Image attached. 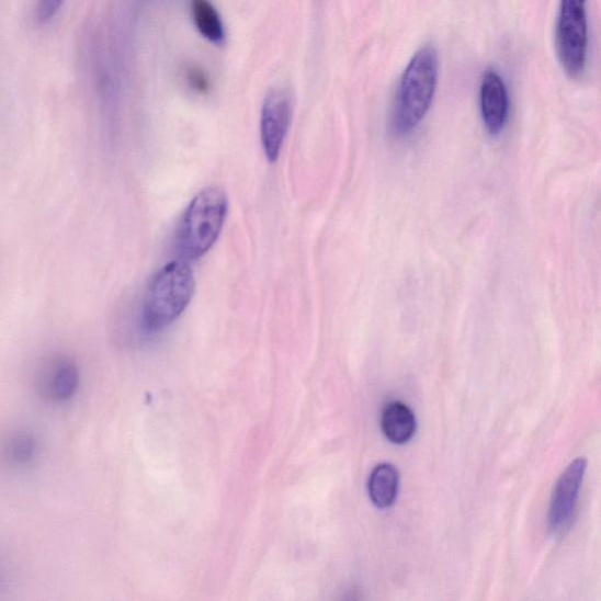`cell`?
<instances>
[{
  "instance_id": "1",
  "label": "cell",
  "mask_w": 601,
  "mask_h": 601,
  "mask_svg": "<svg viewBox=\"0 0 601 601\" xmlns=\"http://www.w3.org/2000/svg\"><path fill=\"white\" fill-rule=\"evenodd\" d=\"M439 75L438 49L427 44L412 56L399 81L393 116L397 135H409L426 118L436 93Z\"/></svg>"
},
{
  "instance_id": "2",
  "label": "cell",
  "mask_w": 601,
  "mask_h": 601,
  "mask_svg": "<svg viewBox=\"0 0 601 601\" xmlns=\"http://www.w3.org/2000/svg\"><path fill=\"white\" fill-rule=\"evenodd\" d=\"M195 292V279L185 261L167 263L149 282L143 307L141 327L157 332L175 322L185 313Z\"/></svg>"
},
{
  "instance_id": "3",
  "label": "cell",
  "mask_w": 601,
  "mask_h": 601,
  "mask_svg": "<svg viewBox=\"0 0 601 601\" xmlns=\"http://www.w3.org/2000/svg\"><path fill=\"white\" fill-rule=\"evenodd\" d=\"M228 214V197L220 188L211 186L192 200L177 233V248L186 260L205 257L218 241Z\"/></svg>"
},
{
  "instance_id": "4",
  "label": "cell",
  "mask_w": 601,
  "mask_h": 601,
  "mask_svg": "<svg viewBox=\"0 0 601 601\" xmlns=\"http://www.w3.org/2000/svg\"><path fill=\"white\" fill-rule=\"evenodd\" d=\"M556 49L567 76L576 79L586 71L589 54L587 0H560Z\"/></svg>"
},
{
  "instance_id": "5",
  "label": "cell",
  "mask_w": 601,
  "mask_h": 601,
  "mask_svg": "<svg viewBox=\"0 0 601 601\" xmlns=\"http://www.w3.org/2000/svg\"><path fill=\"white\" fill-rule=\"evenodd\" d=\"M294 99L290 90L275 88L267 93L261 112L260 137L263 154L275 162L293 121Z\"/></svg>"
},
{
  "instance_id": "6",
  "label": "cell",
  "mask_w": 601,
  "mask_h": 601,
  "mask_svg": "<svg viewBox=\"0 0 601 601\" xmlns=\"http://www.w3.org/2000/svg\"><path fill=\"white\" fill-rule=\"evenodd\" d=\"M587 467V458L579 457L566 467L556 483L548 510V525L555 534L565 533L574 523Z\"/></svg>"
},
{
  "instance_id": "7",
  "label": "cell",
  "mask_w": 601,
  "mask_h": 601,
  "mask_svg": "<svg viewBox=\"0 0 601 601\" xmlns=\"http://www.w3.org/2000/svg\"><path fill=\"white\" fill-rule=\"evenodd\" d=\"M480 113L484 126L491 136L499 135L509 116V93L502 76L495 70L483 75L480 83Z\"/></svg>"
},
{
  "instance_id": "8",
  "label": "cell",
  "mask_w": 601,
  "mask_h": 601,
  "mask_svg": "<svg viewBox=\"0 0 601 601\" xmlns=\"http://www.w3.org/2000/svg\"><path fill=\"white\" fill-rule=\"evenodd\" d=\"M42 393L55 402H66L79 387L80 374L77 364L69 358H54L44 364L39 376Z\"/></svg>"
},
{
  "instance_id": "9",
  "label": "cell",
  "mask_w": 601,
  "mask_h": 601,
  "mask_svg": "<svg viewBox=\"0 0 601 601\" xmlns=\"http://www.w3.org/2000/svg\"><path fill=\"white\" fill-rule=\"evenodd\" d=\"M381 427L386 439L397 445L409 443L416 433V417L413 411L402 402L389 404L384 408Z\"/></svg>"
},
{
  "instance_id": "10",
  "label": "cell",
  "mask_w": 601,
  "mask_h": 601,
  "mask_svg": "<svg viewBox=\"0 0 601 601\" xmlns=\"http://www.w3.org/2000/svg\"><path fill=\"white\" fill-rule=\"evenodd\" d=\"M398 490L397 467L389 463L377 465L368 481V492L374 506L378 509H389L396 502Z\"/></svg>"
},
{
  "instance_id": "11",
  "label": "cell",
  "mask_w": 601,
  "mask_h": 601,
  "mask_svg": "<svg viewBox=\"0 0 601 601\" xmlns=\"http://www.w3.org/2000/svg\"><path fill=\"white\" fill-rule=\"evenodd\" d=\"M194 23L202 35L214 44L225 41V30L220 15L208 0H192Z\"/></svg>"
},
{
  "instance_id": "12",
  "label": "cell",
  "mask_w": 601,
  "mask_h": 601,
  "mask_svg": "<svg viewBox=\"0 0 601 601\" xmlns=\"http://www.w3.org/2000/svg\"><path fill=\"white\" fill-rule=\"evenodd\" d=\"M4 458L15 466H24L36 460L38 443L29 433H16L4 445Z\"/></svg>"
},
{
  "instance_id": "13",
  "label": "cell",
  "mask_w": 601,
  "mask_h": 601,
  "mask_svg": "<svg viewBox=\"0 0 601 601\" xmlns=\"http://www.w3.org/2000/svg\"><path fill=\"white\" fill-rule=\"evenodd\" d=\"M66 0H35L33 7V19L37 25L52 23L64 7Z\"/></svg>"
},
{
  "instance_id": "14",
  "label": "cell",
  "mask_w": 601,
  "mask_h": 601,
  "mask_svg": "<svg viewBox=\"0 0 601 601\" xmlns=\"http://www.w3.org/2000/svg\"><path fill=\"white\" fill-rule=\"evenodd\" d=\"M189 79H190L191 86L195 90H197L200 92H204V91L207 90L208 81H207V78L204 76V73L202 71L191 70L190 73H189Z\"/></svg>"
}]
</instances>
